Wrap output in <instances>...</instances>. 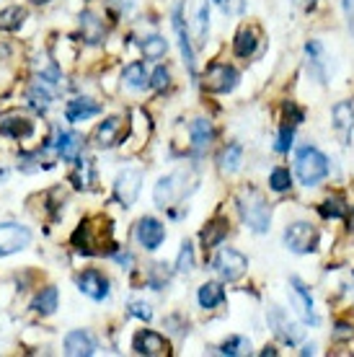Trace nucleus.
<instances>
[{
    "instance_id": "obj_28",
    "label": "nucleus",
    "mask_w": 354,
    "mask_h": 357,
    "mask_svg": "<svg viewBox=\"0 0 354 357\" xmlns=\"http://www.w3.org/2000/svg\"><path fill=\"white\" fill-rule=\"evenodd\" d=\"M26 21V10L18 8V6H10V8L0 10V29L3 31H18Z\"/></svg>"
},
{
    "instance_id": "obj_3",
    "label": "nucleus",
    "mask_w": 354,
    "mask_h": 357,
    "mask_svg": "<svg viewBox=\"0 0 354 357\" xmlns=\"http://www.w3.org/2000/svg\"><path fill=\"white\" fill-rule=\"evenodd\" d=\"M295 174L300 178L305 187H316L318 181L328 176V158L318 148L313 145H305L298 151V158H295Z\"/></svg>"
},
{
    "instance_id": "obj_1",
    "label": "nucleus",
    "mask_w": 354,
    "mask_h": 357,
    "mask_svg": "<svg viewBox=\"0 0 354 357\" xmlns=\"http://www.w3.org/2000/svg\"><path fill=\"white\" fill-rule=\"evenodd\" d=\"M111 220L104 218V215H93L88 220H83V223L75 228L72 233V246L80 251V254H86V257H98V254H114L116 251V243L111 238Z\"/></svg>"
},
{
    "instance_id": "obj_27",
    "label": "nucleus",
    "mask_w": 354,
    "mask_h": 357,
    "mask_svg": "<svg viewBox=\"0 0 354 357\" xmlns=\"http://www.w3.org/2000/svg\"><path fill=\"white\" fill-rule=\"evenodd\" d=\"M199 305L202 308H215V305H220L222 301H225V290H222V285H217V282H204L202 287H199Z\"/></svg>"
},
{
    "instance_id": "obj_23",
    "label": "nucleus",
    "mask_w": 354,
    "mask_h": 357,
    "mask_svg": "<svg viewBox=\"0 0 354 357\" xmlns=\"http://www.w3.org/2000/svg\"><path fill=\"white\" fill-rule=\"evenodd\" d=\"M98 112H101V107H98L96 101H91V98H75V101L68 104L65 116H68L70 122H83V119H88V116H96Z\"/></svg>"
},
{
    "instance_id": "obj_15",
    "label": "nucleus",
    "mask_w": 354,
    "mask_h": 357,
    "mask_svg": "<svg viewBox=\"0 0 354 357\" xmlns=\"http://www.w3.org/2000/svg\"><path fill=\"white\" fill-rule=\"evenodd\" d=\"M290 285H293L290 287V303L295 305V311L300 313V319L308 324H318L316 311H313V298H310V293L305 290V285H302L300 280H293Z\"/></svg>"
},
{
    "instance_id": "obj_41",
    "label": "nucleus",
    "mask_w": 354,
    "mask_h": 357,
    "mask_svg": "<svg viewBox=\"0 0 354 357\" xmlns=\"http://www.w3.org/2000/svg\"><path fill=\"white\" fill-rule=\"evenodd\" d=\"M302 119H305V112L302 109H298L290 101V104H284V125H300Z\"/></svg>"
},
{
    "instance_id": "obj_25",
    "label": "nucleus",
    "mask_w": 354,
    "mask_h": 357,
    "mask_svg": "<svg viewBox=\"0 0 354 357\" xmlns=\"http://www.w3.org/2000/svg\"><path fill=\"white\" fill-rule=\"evenodd\" d=\"M122 78H124V83L134 91H142V89H148V86H151V75H148V70H145V65L142 63L127 65Z\"/></svg>"
},
{
    "instance_id": "obj_42",
    "label": "nucleus",
    "mask_w": 354,
    "mask_h": 357,
    "mask_svg": "<svg viewBox=\"0 0 354 357\" xmlns=\"http://www.w3.org/2000/svg\"><path fill=\"white\" fill-rule=\"evenodd\" d=\"M169 81H171V73H169V68H155V73L151 75V86L153 89H166L169 86Z\"/></svg>"
},
{
    "instance_id": "obj_48",
    "label": "nucleus",
    "mask_w": 354,
    "mask_h": 357,
    "mask_svg": "<svg viewBox=\"0 0 354 357\" xmlns=\"http://www.w3.org/2000/svg\"><path fill=\"white\" fill-rule=\"evenodd\" d=\"M313 352H316V347H313V344H305V347L300 349V355H313Z\"/></svg>"
},
{
    "instance_id": "obj_39",
    "label": "nucleus",
    "mask_w": 354,
    "mask_h": 357,
    "mask_svg": "<svg viewBox=\"0 0 354 357\" xmlns=\"http://www.w3.org/2000/svg\"><path fill=\"white\" fill-rule=\"evenodd\" d=\"M207 26H210V8H207V3L199 6V16H197V36H199V42L207 39Z\"/></svg>"
},
{
    "instance_id": "obj_2",
    "label": "nucleus",
    "mask_w": 354,
    "mask_h": 357,
    "mask_svg": "<svg viewBox=\"0 0 354 357\" xmlns=\"http://www.w3.org/2000/svg\"><path fill=\"white\" fill-rule=\"evenodd\" d=\"M238 210L243 223L256 233L269 231V223H272V207L266 202V197L259 192L256 187H243L238 192Z\"/></svg>"
},
{
    "instance_id": "obj_21",
    "label": "nucleus",
    "mask_w": 354,
    "mask_h": 357,
    "mask_svg": "<svg viewBox=\"0 0 354 357\" xmlns=\"http://www.w3.org/2000/svg\"><path fill=\"white\" fill-rule=\"evenodd\" d=\"M34 132V122L29 119V116H8V119H3L0 122V135H8V137H29V135Z\"/></svg>"
},
{
    "instance_id": "obj_7",
    "label": "nucleus",
    "mask_w": 354,
    "mask_h": 357,
    "mask_svg": "<svg viewBox=\"0 0 354 357\" xmlns=\"http://www.w3.org/2000/svg\"><path fill=\"white\" fill-rule=\"evenodd\" d=\"M215 269H217V275H220L222 280L236 282V280H240V277L246 275L248 259L236 249H220L217 257H215Z\"/></svg>"
},
{
    "instance_id": "obj_29",
    "label": "nucleus",
    "mask_w": 354,
    "mask_h": 357,
    "mask_svg": "<svg viewBox=\"0 0 354 357\" xmlns=\"http://www.w3.org/2000/svg\"><path fill=\"white\" fill-rule=\"evenodd\" d=\"M240 161H243V148L240 145H228L220 153V171L222 174H236L240 169Z\"/></svg>"
},
{
    "instance_id": "obj_33",
    "label": "nucleus",
    "mask_w": 354,
    "mask_h": 357,
    "mask_svg": "<svg viewBox=\"0 0 354 357\" xmlns=\"http://www.w3.org/2000/svg\"><path fill=\"white\" fill-rule=\"evenodd\" d=\"M54 308H57V287H45L42 293L36 295L34 301V311L39 313H54Z\"/></svg>"
},
{
    "instance_id": "obj_26",
    "label": "nucleus",
    "mask_w": 354,
    "mask_h": 357,
    "mask_svg": "<svg viewBox=\"0 0 354 357\" xmlns=\"http://www.w3.org/2000/svg\"><path fill=\"white\" fill-rule=\"evenodd\" d=\"M305 54H308V65L313 68V78L318 83H326V73H323V47L321 42H308L305 45Z\"/></svg>"
},
{
    "instance_id": "obj_22",
    "label": "nucleus",
    "mask_w": 354,
    "mask_h": 357,
    "mask_svg": "<svg viewBox=\"0 0 354 357\" xmlns=\"http://www.w3.org/2000/svg\"><path fill=\"white\" fill-rule=\"evenodd\" d=\"M189 132H192V143H194V151L197 153H204L210 148L215 137V130L213 125L207 122V119H194L192 125H189Z\"/></svg>"
},
{
    "instance_id": "obj_12",
    "label": "nucleus",
    "mask_w": 354,
    "mask_h": 357,
    "mask_svg": "<svg viewBox=\"0 0 354 357\" xmlns=\"http://www.w3.org/2000/svg\"><path fill=\"white\" fill-rule=\"evenodd\" d=\"M134 236H137V241H140L142 249L153 251L163 243V238H166V228H163V223L155 220V218H142L140 223H137V228H134Z\"/></svg>"
},
{
    "instance_id": "obj_38",
    "label": "nucleus",
    "mask_w": 354,
    "mask_h": 357,
    "mask_svg": "<svg viewBox=\"0 0 354 357\" xmlns=\"http://www.w3.org/2000/svg\"><path fill=\"white\" fill-rule=\"evenodd\" d=\"M29 101H31V107L39 109V112H47L49 109V101H52V96H49V91H45L42 86H34V89L29 91Z\"/></svg>"
},
{
    "instance_id": "obj_17",
    "label": "nucleus",
    "mask_w": 354,
    "mask_h": 357,
    "mask_svg": "<svg viewBox=\"0 0 354 357\" xmlns=\"http://www.w3.org/2000/svg\"><path fill=\"white\" fill-rule=\"evenodd\" d=\"M259 39H261V29H259L256 24L240 26L236 39H233V52L238 54V57H251V54L256 52Z\"/></svg>"
},
{
    "instance_id": "obj_18",
    "label": "nucleus",
    "mask_w": 354,
    "mask_h": 357,
    "mask_svg": "<svg viewBox=\"0 0 354 357\" xmlns=\"http://www.w3.org/2000/svg\"><path fill=\"white\" fill-rule=\"evenodd\" d=\"M228 231H231V223H228V218H222V215L213 218V220L207 223V228H202V233H199L204 251L215 249V246H220V243L228 238Z\"/></svg>"
},
{
    "instance_id": "obj_49",
    "label": "nucleus",
    "mask_w": 354,
    "mask_h": 357,
    "mask_svg": "<svg viewBox=\"0 0 354 357\" xmlns=\"http://www.w3.org/2000/svg\"><path fill=\"white\" fill-rule=\"evenodd\" d=\"M34 3H49V0H34Z\"/></svg>"
},
{
    "instance_id": "obj_36",
    "label": "nucleus",
    "mask_w": 354,
    "mask_h": 357,
    "mask_svg": "<svg viewBox=\"0 0 354 357\" xmlns=\"http://www.w3.org/2000/svg\"><path fill=\"white\" fill-rule=\"evenodd\" d=\"M248 349H251V344H248L246 337H233V340H228V342H225V344L220 347V355H231V357H236V355H246Z\"/></svg>"
},
{
    "instance_id": "obj_46",
    "label": "nucleus",
    "mask_w": 354,
    "mask_h": 357,
    "mask_svg": "<svg viewBox=\"0 0 354 357\" xmlns=\"http://www.w3.org/2000/svg\"><path fill=\"white\" fill-rule=\"evenodd\" d=\"M344 16H346V24L352 29L354 34V0H344Z\"/></svg>"
},
{
    "instance_id": "obj_9",
    "label": "nucleus",
    "mask_w": 354,
    "mask_h": 357,
    "mask_svg": "<svg viewBox=\"0 0 354 357\" xmlns=\"http://www.w3.org/2000/svg\"><path fill=\"white\" fill-rule=\"evenodd\" d=\"M132 349L137 355H145V357H163L171 352V344L166 342V337H160L158 331L142 329L134 334Z\"/></svg>"
},
{
    "instance_id": "obj_32",
    "label": "nucleus",
    "mask_w": 354,
    "mask_h": 357,
    "mask_svg": "<svg viewBox=\"0 0 354 357\" xmlns=\"http://www.w3.org/2000/svg\"><path fill=\"white\" fill-rule=\"evenodd\" d=\"M140 47H142V54H145L148 60H160L163 54L169 52V42H166L163 36H148Z\"/></svg>"
},
{
    "instance_id": "obj_6",
    "label": "nucleus",
    "mask_w": 354,
    "mask_h": 357,
    "mask_svg": "<svg viewBox=\"0 0 354 357\" xmlns=\"http://www.w3.org/2000/svg\"><path fill=\"white\" fill-rule=\"evenodd\" d=\"M284 243L295 254H310L318 246V231L310 223H293L284 231Z\"/></svg>"
},
{
    "instance_id": "obj_11",
    "label": "nucleus",
    "mask_w": 354,
    "mask_h": 357,
    "mask_svg": "<svg viewBox=\"0 0 354 357\" xmlns=\"http://www.w3.org/2000/svg\"><path fill=\"white\" fill-rule=\"evenodd\" d=\"M127 119L124 116H109L107 122H101V125L96 127V145L98 148H114V145H119L127 137Z\"/></svg>"
},
{
    "instance_id": "obj_45",
    "label": "nucleus",
    "mask_w": 354,
    "mask_h": 357,
    "mask_svg": "<svg viewBox=\"0 0 354 357\" xmlns=\"http://www.w3.org/2000/svg\"><path fill=\"white\" fill-rule=\"evenodd\" d=\"M225 13H240L243 10V0H215Z\"/></svg>"
},
{
    "instance_id": "obj_24",
    "label": "nucleus",
    "mask_w": 354,
    "mask_h": 357,
    "mask_svg": "<svg viewBox=\"0 0 354 357\" xmlns=\"http://www.w3.org/2000/svg\"><path fill=\"white\" fill-rule=\"evenodd\" d=\"M80 135L75 132H57V153L65 161H78L80 153Z\"/></svg>"
},
{
    "instance_id": "obj_43",
    "label": "nucleus",
    "mask_w": 354,
    "mask_h": 357,
    "mask_svg": "<svg viewBox=\"0 0 354 357\" xmlns=\"http://www.w3.org/2000/svg\"><path fill=\"white\" fill-rule=\"evenodd\" d=\"M130 313L137 316V319H142V321H151L153 319V308L148 303H142V301H132V303H130Z\"/></svg>"
},
{
    "instance_id": "obj_31",
    "label": "nucleus",
    "mask_w": 354,
    "mask_h": 357,
    "mask_svg": "<svg viewBox=\"0 0 354 357\" xmlns=\"http://www.w3.org/2000/svg\"><path fill=\"white\" fill-rule=\"evenodd\" d=\"M80 26H83V34H86L91 45H96L98 39H104V24L93 13H83L80 16Z\"/></svg>"
},
{
    "instance_id": "obj_35",
    "label": "nucleus",
    "mask_w": 354,
    "mask_h": 357,
    "mask_svg": "<svg viewBox=\"0 0 354 357\" xmlns=\"http://www.w3.org/2000/svg\"><path fill=\"white\" fill-rule=\"evenodd\" d=\"M269 184H272V189L275 192H287V189L293 187V174H290V169H275L272 171V176H269Z\"/></svg>"
},
{
    "instance_id": "obj_37",
    "label": "nucleus",
    "mask_w": 354,
    "mask_h": 357,
    "mask_svg": "<svg viewBox=\"0 0 354 357\" xmlns=\"http://www.w3.org/2000/svg\"><path fill=\"white\" fill-rule=\"evenodd\" d=\"M192 267H194V249H192L189 241H184L181 243V251H178L176 269L178 272H192Z\"/></svg>"
},
{
    "instance_id": "obj_4",
    "label": "nucleus",
    "mask_w": 354,
    "mask_h": 357,
    "mask_svg": "<svg viewBox=\"0 0 354 357\" xmlns=\"http://www.w3.org/2000/svg\"><path fill=\"white\" fill-rule=\"evenodd\" d=\"M186 184H194V176L186 174V171H174V174H169V176H163L158 184H155V192H153L155 205L171 207L174 202L184 199V197L194 189V187H186Z\"/></svg>"
},
{
    "instance_id": "obj_16",
    "label": "nucleus",
    "mask_w": 354,
    "mask_h": 357,
    "mask_svg": "<svg viewBox=\"0 0 354 357\" xmlns=\"http://www.w3.org/2000/svg\"><path fill=\"white\" fill-rule=\"evenodd\" d=\"M65 355L70 357H91L96 355V340L91 337L88 331H70L68 337H65Z\"/></svg>"
},
{
    "instance_id": "obj_10",
    "label": "nucleus",
    "mask_w": 354,
    "mask_h": 357,
    "mask_svg": "<svg viewBox=\"0 0 354 357\" xmlns=\"http://www.w3.org/2000/svg\"><path fill=\"white\" fill-rule=\"evenodd\" d=\"M140 189H142V174L137 169H124L122 174L116 176L114 195L124 207L134 205V199H137V195H140Z\"/></svg>"
},
{
    "instance_id": "obj_47",
    "label": "nucleus",
    "mask_w": 354,
    "mask_h": 357,
    "mask_svg": "<svg viewBox=\"0 0 354 357\" xmlns=\"http://www.w3.org/2000/svg\"><path fill=\"white\" fill-rule=\"evenodd\" d=\"M352 334H354V329L349 326V324H344V321L337 324V331H334V337H352Z\"/></svg>"
},
{
    "instance_id": "obj_5",
    "label": "nucleus",
    "mask_w": 354,
    "mask_h": 357,
    "mask_svg": "<svg viewBox=\"0 0 354 357\" xmlns=\"http://www.w3.org/2000/svg\"><path fill=\"white\" fill-rule=\"evenodd\" d=\"M202 86L210 93H228V91H233L238 86V70L231 68V65L215 63L204 70Z\"/></svg>"
},
{
    "instance_id": "obj_19",
    "label": "nucleus",
    "mask_w": 354,
    "mask_h": 357,
    "mask_svg": "<svg viewBox=\"0 0 354 357\" xmlns=\"http://www.w3.org/2000/svg\"><path fill=\"white\" fill-rule=\"evenodd\" d=\"M174 31H176L178 47H181V54H184V63L189 68V73L194 75V50H192V42H189V31L184 26V16H181V6H176L174 10Z\"/></svg>"
},
{
    "instance_id": "obj_20",
    "label": "nucleus",
    "mask_w": 354,
    "mask_h": 357,
    "mask_svg": "<svg viewBox=\"0 0 354 357\" xmlns=\"http://www.w3.org/2000/svg\"><path fill=\"white\" fill-rule=\"evenodd\" d=\"M352 125H354V104L352 101H339L337 107H334V127H337V132L341 140H349V132H352Z\"/></svg>"
},
{
    "instance_id": "obj_13",
    "label": "nucleus",
    "mask_w": 354,
    "mask_h": 357,
    "mask_svg": "<svg viewBox=\"0 0 354 357\" xmlns=\"http://www.w3.org/2000/svg\"><path fill=\"white\" fill-rule=\"evenodd\" d=\"M269 326H272L277 337H279L282 342H287V344H298V342L302 340V334H305V329H302L300 324L287 321V316H284L277 305L269 311Z\"/></svg>"
},
{
    "instance_id": "obj_44",
    "label": "nucleus",
    "mask_w": 354,
    "mask_h": 357,
    "mask_svg": "<svg viewBox=\"0 0 354 357\" xmlns=\"http://www.w3.org/2000/svg\"><path fill=\"white\" fill-rule=\"evenodd\" d=\"M166 264H153V272H151V285L155 287V290H160V285L163 282H169V272H166Z\"/></svg>"
},
{
    "instance_id": "obj_30",
    "label": "nucleus",
    "mask_w": 354,
    "mask_h": 357,
    "mask_svg": "<svg viewBox=\"0 0 354 357\" xmlns=\"http://www.w3.org/2000/svg\"><path fill=\"white\" fill-rule=\"evenodd\" d=\"M318 213L323 215V218L337 220V218H346V213H349V205H346V199L341 195H334V197H328L326 202L318 207Z\"/></svg>"
},
{
    "instance_id": "obj_8",
    "label": "nucleus",
    "mask_w": 354,
    "mask_h": 357,
    "mask_svg": "<svg viewBox=\"0 0 354 357\" xmlns=\"http://www.w3.org/2000/svg\"><path fill=\"white\" fill-rule=\"evenodd\" d=\"M31 243V233L29 228L18 223H3L0 225V257H8V254H16V251L26 249Z\"/></svg>"
},
{
    "instance_id": "obj_34",
    "label": "nucleus",
    "mask_w": 354,
    "mask_h": 357,
    "mask_svg": "<svg viewBox=\"0 0 354 357\" xmlns=\"http://www.w3.org/2000/svg\"><path fill=\"white\" fill-rule=\"evenodd\" d=\"M75 181H78L80 189H91L96 184V174H93V161L83 158L78 161V174H75Z\"/></svg>"
},
{
    "instance_id": "obj_14",
    "label": "nucleus",
    "mask_w": 354,
    "mask_h": 357,
    "mask_svg": "<svg viewBox=\"0 0 354 357\" xmlns=\"http://www.w3.org/2000/svg\"><path fill=\"white\" fill-rule=\"evenodd\" d=\"M78 290L83 295H88L91 301H104L109 295V280L98 269H86L78 277Z\"/></svg>"
},
{
    "instance_id": "obj_40",
    "label": "nucleus",
    "mask_w": 354,
    "mask_h": 357,
    "mask_svg": "<svg viewBox=\"0 0 354 357\" xmlns=\"http://www.w3.org/2000/svg\"><path fill=\"white\" fill-rule=\"evenodd\" d=\"M293 137H295V132H293V125H282V132H279V140H277V151L279 153H287L290 148H293Z\"/></svg>"
}]
</instances>
